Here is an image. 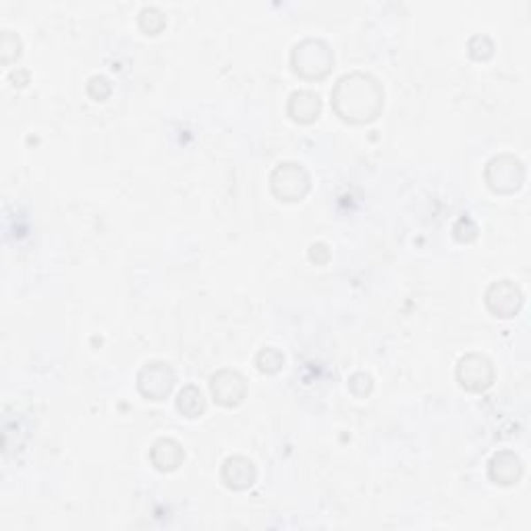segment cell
Here are the masks:
<instances>
[{"instance_id":"7","label":"cell","mask_w":531,"mask_h":531,"mask_svg":"<svg viewBox=\"0 0 531 531\" xmlns=\"http://www.w3.org/2000/svg\"><path fill=\"white\" fill-rule=\"evenodd\" d=\"M486 305L494 316L512 318L521 310L523 293L512 281H496L486 293Z\"/></svg>"},{"instance_id":"13","label":"cell","mask_w":531,"mask_h":531,"mask_svg":"<svg viewBox=\"0 0 531 531\" xmlns=\"http://www.w3.org/2000/svg\"><path fill=\"white\" fill-rule=\"evenodd\" d=\"M177 409L187 418H199L206 412V398L197 386H185L177 395Z\"/></svg>"},{"instance_id":"12","label":"cell","mask_w":531,"mask_h":531,"mask_svg":"<svg viewBox=\"0 0 531 531\" xmlns=\"http://www.w3.org/2000/svg\"><path fill=\"white\" fill-rule=\"evenodd\" d=\"M185 458V450L177 440L173 438H160L156 440L152 449H150V461L158 472H174V469L181 467Z\"/></svg>"},{"instance_id":"18","label":"cell","mask_w":531,"mask_h":531,"mask_svg":"<svg viewBox=\"0 0 531 531\" xmlns=\"http://www.w3.org/2000/svg\"><path fill=\"white\" fill-rule=\"evenodd\" d=\"M328 258H330V251L324 243H312L310 245V259H312V262L326 264V262H328Z\"/></svg>"},{"instance_id":"15","label":"cell","mask_w":531,"mask_h":531,"mask_svg":"<svg viewBox=\"0 0 531 531\" xmlns=\"http://www.w3.org/2000/svg\"><path fill=\"white\" fill-rule=\"evenodd\" d=\"M21 54V40L19 35L4 29L3 38H0V57H3V63L9 65L11 60L17 58Z\"/></svg>"},{"instance_id":"9","label":"cell","mask_w":531,"mask_h":531,"mask_svg":"<svg viewBox=\"0 0 531 531\" xmlns=\"http://www.w3.org/2000/svg\"><path fill=\"white\" fill-rule=\"evenodd\" d=\"M258 480L256 463L251 458L235 455L228 457L222 465V481L231 488V490H247Z\"/></svg>"},{"instance_id":"10","label":"cell","mask_w":531,"mask_h":531,"mask_svg":"<svg viewBox=\"0 0 531 531\" xmlns=\"http://www.w3.org/2000/svg\"><path fill=\"white\" fill-rule=\"evenodd\" d=\"M287 112L295 123L310 125L319 117V114H322V100H319V96L316 92L299 89V92H293L291 98H289Z\"/></svg>"},{"instance_id":"5","label":"cell","mask_w":531,"mask_h":531,"mask_svg":"<svg viewBox=\"0 0 531 531\" xmlns=\"http://www.w3.org/2000/svg\"><path fill=\"white\" fill-rule=\"evenodd\" d=\"M174 370L166 361H150L142 367L140 376H137V386H140L142 395L148 396L150 401H162L171 395L174 386Z\"/></svg>"},{"instance_id":"6","label":"cell","mask_w":531,"mask_h":531,"mask_svg":"<svg viewBox=\"0 0 531 531\" xmlns=\"http://www.w3.org/2000/svg\"><path fill=\"white\" fill-rule=\"evenodd\" d=\"M457 380L463 389L481 392L492 384L494 380V367L492 361L486 355L469 353L465 358L458 359L457 366Z\"/></svg>"},{"instance_id":"17","label":"cell","mask_w":531,"mask_h":531,"mask_svg":"<svg viewBox=\"0 0 531 531\" xmlns=\"http://www.w3.org/2000/svg\"><path fill=\"white\" fill-rule=\"evenodd\" d=\"M111 92H112V86L104 75L89 77V81H88V96H89V98L102 102V100H106L108 96H111Z\"/></svg>"},{"instance_id":"14","label":"cell","mask_w":531,"mask_h":531,"mask_svg":"<svg viewBox=\"0 0 531 531\" xmlns=\"http://www.w3.org/2000/svg\"><path fill=\"white\" fill-rule=\"evenodd\" d=\"M256 364L259 367V372L276 373L282 370V366H285V355H282L276 347H266L258 353Z\"/></svg>"},{"instance_id":"11","label":"cell","mask_w":531,"mask_h":531,"mask_svg":"<svg viewBox=\"0 0 531 531\" xmlns=\"http://www.w3.org/2000/svg\"><path fill=\"white\" fill-rule=\"evenodd\" d=\"M488 473H490V480L496 481V484H503V486L517 484L519 478L523 475V463L515 452L500 450L490 458Z\"/></svg>"},{"instance_id":"16","label":"cell","mask_w":531,"mask_h":531,"mask_svg":"<svg viewBox=\"0 0 531 531\" xmlns=\"http://www.w3.org/2000/svg\"><path fill=\"white\" fill-rule=\"evenodd\" d=\"M140 26L143 32L158 34L160 29L166 26V19L156 7H146V9H142V13H140Z\"/></svg>"},{"instance_id":"3","label":"cell","mask_w":531,"mask_h":531,"mask_svg":"<svg viewBox=\"0 0 531 531\" xmlns=\"http://www.w3.org/2000/svg\"><path fill=\"white\" fill-rule=\"evenodd\" d=\"M310 174L297 162H282L270 177V187L282 202H301L310 191Z\"/></svg>"},{"instance_id":"2","label":"cell","mask_w":531,"mask_h":531,"mask_svg":"<svg viewBox=\"0 0 531 531\" xmlns=\"http://www.w3.org/2000/svg\"><path fill=\"white\" fill-rule=\"evenodd\" d=\"M291 65L295 73L305 80H322L335 65V54L324 40L307 38L293 46Z\"/></svg>"},{"instance_id":"8","label":"cell","mask_w":531,"mask_h":531,"mask_svg":"<svg viewBox=\"0 0 531 531\" xmlns=\"http://www.w3.org/2000/svg\"><path fill=\"white\" fill-rule=\"evenodd\" d=\"M210 392L219 405L235 407L243 401L247 395L245 378L235 370H220L210 378Z\"/></svg>"},{"instance_id":"1","label":"cell","mask_w":531,"mask_h":531,"mask_svg":"<svg viewBox=\"0 0 531 531\" xmlns=\"http://www.w3.org/2000/svg\"><path fill=\"white\" fill-rule=\"evenodd\" d=\"M332 108L349 123H370L382 112L384 89L376 77L347 73L336 81L330 94Z\"/></svg>"},{"instance_id":"4","label":"cell","mask_w":531,"mask_h":531,"mask_svg":"<svg viewBox=\"0 0 531 531\" xmlns=\"http://www.w3.org/2000/svg\"><path fill=\"white\" fill-rule=\"evenodd\" d=\"M523 162L511 154H500L486 165V181L492 191L512 193L523 183Z\"/></svg>"}]
</instances>
